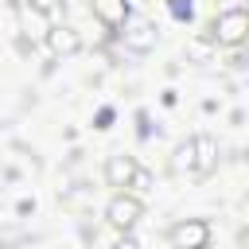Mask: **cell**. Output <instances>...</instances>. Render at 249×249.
Here are the masks:
<instances>
[{
  "mask_svg": "<svg viewBox=\"0 0 249 249\" xmlns=\"http://www.w3.org/2000/svg\"><path fill=\"white\" fill-rule=\"evenodd\" d=\"M16 31L23 35V43L27 47H39V43H47L51 39V31H54V23H51V16H47V8H39V4H16Z\"/></svg>",
  "mask_w": 249,
  "mask_h": 249,
  "instance_id": "obj_1",
  "label": "cell"
},
{
  "mask_svg": "<svg viewBox=\"0 0 249 249\" xmlns=\"http://www.w3.org/2000/svg\"><path fill=\"white\" fill-rule=\"evenodd\" d=\"M210 35H214V43H222V47H241V43L249 39V12H245V8H226V12H218Z\"/></svg>",
  "mask_w": 249,
  "mask_h": 249,
  "instance_id": "obj_2",
  "label": "cell"
},
{
  "mask_svg": "<svg viewBox=\"0 0 249 249\" xmlns=\"http://www.w3.org/2000/svg\"><path fill=\"white\" fill-rule=\"evenodd\" d=\"M140 214H144V202L136 198V195H113L109 198V206H105V222L113 226V230H132L136 222H140Z\"/></svg>",
  "mask_w": 249,
  "mask_h": 249,
  "instance_id": "obj_3",
  "label": "cell"
},
{
  "mask_svg": "<svg viewBox=\"0 0 249 249\" xmlns=\"http://www.w3.org/2000/svg\"><path fill=\"white\" fill-rule=\"evenodd\" d=\"M206 241H210V226L202 218H183L167 230V245L175 249H202Z\"/></svg>",
  "mask_w": 249,
  "mask_h": 249,
  "instance_id": "obj_4",
  "label": "cell"
},
{
  "mask_svg": "<svg viewBox=\"0 0 249 249\" xmlns=\"http://www.w3.org/2000/svg\"><path fill=\"white\" fill-rule=\"evenodd\" d=\"M160 39V27L148 19V16H128L124 19V47L136 51V54H148Z\"/></svg>",
  "mask_w": 249,
  "mask_h": 249,
  "instance_id": "obj_5",
  "label": "cell"
},
{
  "mask_svg": "<svg viewBox=\"0 0 249 249\" xmlns=\"http://www.w3.org/2000/svg\"><path fill=\"white\" fill-rule=\"evenodd\" d=\"M136 175H140V167H136V160L124 156V152H113V156L105 160V183H109V187L124 191V187L136 183Z\"/></svg>",
  "mask_w": 249,
  "mask_h": 249,
  "instance_id": "obj_6",
  "label": "cell"
},
{
  "mask_svg": "<svg viewBox=\"0 0 249 249\" xmlns=\"http://www.w3.org/2000/svg\"><path fill=\"white\" fill-rule=\"evenodd\" d=\"M89 8H93V16H97V23L109 27V31L124 27V19H128V0H93Z\"/></svg>",
  "mask_w": 249,
  "mask_h": 249,
  "instance_id": "obj_7",
  "label": "cell"
},
{
  "mask_svg": "<svg viewBox=\"0 0 249 249\" xmlns=\"http://www.w3.org/2000/svg\"><path fill=\"white\" fill-rule=\"evenodd\" d=\"M195 167H198V144H195V136H187L171 152V175H195Z\"/></svg>",
  "mask_w": 249,
  "mask_h": 249,
  "instance_id": "obj_8",
  "label": "cell"
},
{
  "mask_svg": "<svg viewBox=\"0 0 249 249\" xmlns=\"http://www.w3.org/2000/svg\"><path fill=\"white\" fill-rule=\"evenodd\" d=\"M47 43H51V51H54L58 58H70V54H78V51H82V35H78L74 27H66V23H62V27H54Z\"/></svg>",
  "mask_w": 249,
  "mask_h": 249,
  "instance_id": "obj_9",
  "label": "cell"
},
{
  "mask_svg": "<svg viewBox=\"0 0 249 249\" xmlns=\"http://www.w3.org/2000/svg\"><path fill=\"white\" fill-rule=\"evenodd\" d=\"M195 144H198V167H195V175L206 179V175H214V167H218V140L202 132V136H195Z\"/></svg>",
  "mask_w": 249,
  "mask_h": 249,
  "instance_id": "obj_10",
  "label": "cell"
},
{
  "mask_svg": "<svg viewBox=\"0 0 249 249\" xmlns=\"http://www.w3.org/2000/svg\"><path fill=\"white\" fill-rule=\"evenodd\" d=\"M210 54H214V35L206 39V35H195L191 43H187V58H195V62H210Z\"/></svg>",
  "mask_w": 249,
  "mask_h": 249,
  "instance_id": "obj_11",
  "label": "cell"
},
{
  "mask_svg": "<svg viewBox=\"0 0 249 249\" xmlns=\"http://www.w3.org/2000/svg\"><path fill=\"white\" fill-rule=\"evenodd\" d=\"M167 8H171V16L183 19V23H191V16H195V4H191V0H167Z\"/></svg>",
  "mask_w": 249,
  "mask_h": 249,
  "instance_id": "obj_12",
  "label": "cell"
},
{
  "mask_svg": "<svg viewBox=\"0 0 249 249\" xmlns=\"http://www.w3.org/2000/svg\"><path fill=\"white\" fill-rule=\"evenodd\" d=\"M109 121H113V109H101L97 113V128H109Z\"/></svg>",
  "mask_w": 249,
  "mask_h": 249,
  "instance_id": "obj_13",
  "label": "cell"
},
{
  "mask_svg": "<svg viewBox=\"0 0 249 249\" xmlns=\"http://www.w3.org/2000/svg\"><path fill=\"white\" fill-rule=\"evenodd\" d=\"M241 74H245V82H249V62H241Z\"/></svg>",
  "mask_w": 249,
  "mask_h": 249,
  "instance_id": "obj_14",
  "label": "cell"
},
{
  "mask_svg": "<svg viewBox=\"0 0 249 249\" xmlns=\"http://www.w3.org/2000/svg\"><path fill=\"white\" fill-rule=\"evenodd\" d=\"M245 222H249V202H245Z\"/></svg>",
  "mask_w": 249,
  "mask_h": 249,
  "instance_id": "obj_15",
  "label": "cell"
},
{
  "mask_svg": "<svg viewBox=\"0 0 249 249\" xmlns=\"http://www.w3.org/2000/svg\"><path fill=\"white\" fill-rule=\"evenodd\" d=\"M245 160H249V152H245Z\"/></svg>",
  "mask_w": 249,
  "mask_h": 249,
  "instance_id": "obj_16",
  "label": "cell"
}]
</instances>
